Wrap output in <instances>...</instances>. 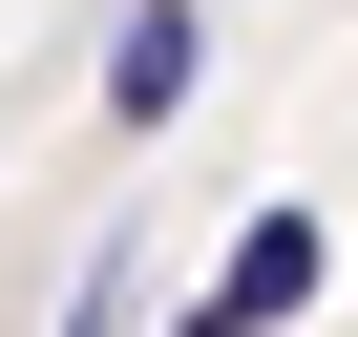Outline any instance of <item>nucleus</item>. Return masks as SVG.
I'll list each match as a JSON object with an SVG mask.
<instances>
[{
  "instance_id": "f03ea898",
  "label": "nucleus",
  "mask_w": 358,
  "mask_h": 337,
  "mask_svg": "<svg viewBox=\"0 0 358 337\" xmlns=\"http://www.w3.org/2000/svg\"><path fill=\"white\" fill-rule=\"evenodd\" d=\"M316 274H337V232H316V211H253V232L211 253V295H190V316H232V337H274V316H295Z\"/></svg>"
},
{
  "instance_id": "f257e3e1",
  "label": "nucleus",
  "mask_w": 358,
  "mask_h": 337,
  "mask_svg": "<svg viewBox=\"0 0 358 337\" xmlns=\"http://www.w3.org/2000/svg\"><path fill=\"white\" fill-rule=\"evenodd\" d=\"M190 85H211V0H127V43H106V127L148 148L169 106H190Z\"/></svg>"
},
{
  "instance_id": "7ed1b4c3",
  "label": "nucleus",
  "mask_w": 358,
  "mask_h": 337,
  "mask_svg": "<svg viewBox=\"0 0 358 337\" xmlns=\"http://www.w3.org/2000/svg\"><path fill=\"white\" fill-rule=\"evenodd\" d=\"M169 337H232V316H169Z\"/></svg>"
}]
</instances>
